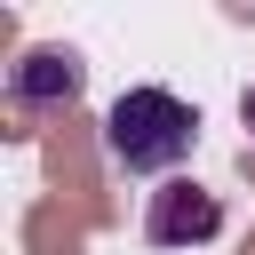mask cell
I'll return each instance as SVG.
<instances>
[{"label": "cell", "mask_w": 255, "mask_h": 255, "mask_svg": "<svg viewBox=\"0 0 255 255\" xmlns=\"http://www.w3.org/2000/svg\"><path fill=\"white\" fill-rule=\"evenodd\" d=\"M199 143V112L175 96V88H128L112 112H104V159L120 175H167L191 159Z\"/></svg>", "instance_id": "cell-1"}, {"label": "cell", "mask_w": 255, "mask_h": 255, "mask_svg": "<svg viewBox=\"0 0 255 255\" xmlns=\"http://www.w3.org/2000/svg\"><path fill=\"white\" fill-rule=\"evenodd\" d=\"M215 231H223V199L207 183H191V175H175V183H159L143 199V239L151 247H207Z\"/></svg>", "instance_id": "cell-2"}, {"label": "cell", "mask_w": 255, "mask_h": 255, "mask_svg": "<svg viewBox=\"0 0 255 255\" xmlns=\"http://www.w3.org/2000/svg\"><path fill=\"white\" fill-rule=\"evenodd\" d=\"M80 80H88V64L72 56V48H24L16 56V72H8V96L16 104H72L80 96Z\"/></svg>", "instance_id": "cell-3"}, {"label": "cell", "mask_w": 255, "mask_h": 255, "mask_svg": "<svg viewBox=\"0 0 255 255\" xmlns=\"http://www.w3.org/2000/svg\"><path fill=\"white\" fill-rule=\"evenodd\" d=\"M239 120H247V135H255V80H247V96H239Z\"/></svg>", "instance_id": "cell-4"}]
</instances>
